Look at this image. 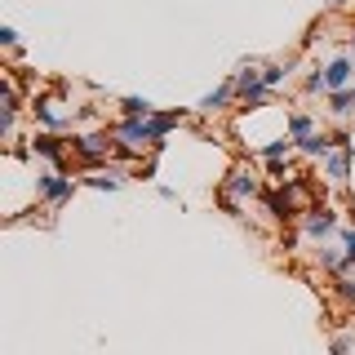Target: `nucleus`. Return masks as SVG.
<instances>
[{
	"label": "nucleus",
	"instance_id": "nucleus-1",
	"mask_svg": "<svg viewBox=\"0 0 355 355\" xmlns=\"http://www.w3.org/2000/svg\"><path fill=\"white\" fill-rule=\"evenodd\" d=\"M351 76H355V62H351V58H333V62L324 67V89L342 94V89H351Z\"/></svg>",
	"mask_w": 355,
	"mask_h": 355
},
{
	"label": "nucleus",
	"instance_id": "nucleus-2",
	"mask_svg": "<svg viewBox=\"0 0 355 355\" xmlns=\"http://www.w3.org/2000/svg\"><path fill=\"white\" fill-rule=\"evenodd\" d=\"M40 191L49 196V200H71L76 182H71V178H62V173H40Z\"/></svg>",
	"mask_w": 355,
	"mask_h": 355
},
{
	"label": "nucleus",
	"instance_id": "nucleus-3",
	"mask_svg": "<svg viewBox=\"0 0 355 355\" xmlns=\"http://www.w3.org/2000/svg\"><path fill=\"white\" fill-rule=\"evenodd\" d=\"M333 227H338V214H333V209H311V218H306V236L324 240Z\"/></svg>",
	"mask_w": 355,
	"mask_h": 355
},
{
	"label": "nucleus",
	"instance_id": "nucleus-4",
	"mask_svg": "<svg viewBox=\"0 0 355 355\" xmlns=\"http://www.w3.org/2000/svg\"><path fill=\"white\" fill-rule=\"evenodd\" d=\"M231 196H258L262 191V182H258V173H249V169H236L231 173V187H227Z\"/></svg>",
	"mask_w": 355,
	"mask_h": 355
},
{
	"label": "nucleus",
	"instance_id": "nucleus-5",
	"mask_svg": "<svg viewBox=\"0 0 355 355\" xmlns=\"http://www.w3.org/2000/svg\"><path fill=\"white\" fill-rule=\"evenodd\" d=\"M333 142H338V138H329V133H311L306 142H297V151H306V155H320V160H324Z\"/></svg>",
	"mask_w": 355,
	"mask_h": 355
},
{
	"label": "nucleus",
	"instance_id": "nucleus-6",
	"mask_svg": "<svg viewBox=\"0 0 355 355\" xmlns=\"http://www.w3.org/2000/svg\"><path fill=\"white\" fill-rule=\"evenodd\" d=\"M71 147L80 151L85 160H98V155H107V138H94V133H89V138H76Z\"/></svg>",
	"mask_w": 355,
	"mask_h": 355
},
{
	"label": "nucleus",
	"instance_id": "nucleus-7",
	"mask_svg": "<svg viewBox=\"0 0 355 355\" xmlns=\"http://www.w3.org/2000/svg\"><path fill=\"white\" fill-rule=\"evenodd\" d=\"M120 107H125V116H129V120H151V116H155V107L147 103V98H125Z\"/></svg>",
	"mask_w": 355,
	"mask_h": 355
},
{
	"label": "nucleus",
	"instance_id": "nucleus-8",
	"mask_svg": "<svg viewBox=\"0 0 355 355\" xmlns=\"http://www.w3.org/2000/svg\"><path fill=\"white\" fill-rule=\"evenodd\" d=\"M293 147H297V142H293V138H280V142H266V147H262V160H271V164H280V160H284V155H288V151H293Z\"/></svg>",
	"mask_w": 355,
	"mask_h": 355
},
{
	"label": "nucleus",
	"instance_id": "nucleus-9",
	"mask_svg": "<svg viewBox=\"0 0 355 355\" xmlns=\"http://www.w3.org/2000/svg\"><path fill=\"white\" fill-rule=\"evenodd\" d=\"M31 147H36L40 155H49V160H62V142L53 138V133H40V138L31 142Z\"/></svg>",
	"mask_w": 355,
	"mask_h": 355
},
{
	"label": "nucleus",
	"instance_id": "nucleus-10",
	"mask_svg": "<svg viewBox=\"0 0 355 355\" xmlns=\"http://www.w3.org/2000/svg\"><path fill=\"white\" fill-rule=\"evenodd\" d=\"M231 98H236V85H222V89H214V94H209L200 107H205V111H218V107H227Z\"/></svg>",
	"mask_w": 355,
	"mask_h": 355
},
{
	"label": "nucleus",
	"instance_id": "nucleus-11",
	"mask_svg": "<svg viewBox=\"0 0 355 355\" xmlns=\"http://www.w3.org/2000/svg\"><path fill=\"white\" fill-rule=\"evenodd\" d=\"M311 133H315V125H311V116H293V120H288V138H293V142H306Z\"/></svg>",
	"mask_w": 355,
	"mask_h": 355
},
{
	"label": "nucleus",
	"instance_id": "nucleus-12",
	"mask_svg": "<svg viewBox=\"0 0 355 355\" xmlns=\"http://www.w3.org/2000/svg\"><path fill=\"white\" fill-rule=\"evenodd\" d=\"M89 187H98V191H120L125 178H120V173H94V178H89Z\"/></svg>",
	"mask_w": 355,
	"mask_h": 355
},
{
	"label": "nucleus",
	"instance_id": "nucleus-13",
	"mask_svg": "<svg viewBox=\"0 0 355 355\" xmlns=\"http://www.w3.org/2000/svg\"><path fill=\"white\" fill-rule=\"evenodd\" d=\"M329 103H333V107H329L333 116H347V111H355V98H351V89H342V94H333Z\"/></svg>",
	"mask_w": 355,
	"mask_h": 355
},
{
	"label": "nucleus",
	"instance_id": "nucleus-14",
	"mask_svg": "<svg viewBox=\"0 0 355 355\" xmlns=\"http://www.w3.org/2000/svg\"><path fill=\"white\" fill-rule=\"evenodd\" d=\"M284 76H288V67H280V62H275V67H262V85H266V89L284 85Z\"/></svg>",
	"mask_w": 355,
	"mask_h": 355
},
{
	"label": "nucleus",
	"instance_id": "nucleus-15",
	"mask_svg": "<svg viewBox=\"0 0 355 355\" xmlns=\"http://www.w3.org/2000/svg\"><path fill=\"white\" fill-rule=\"evenodd\" d=\"M36 116H40V120H44L49 129H53V125H62V116L53 111V103H49V98H40V103H36Z\"/></svg>",
	"mask_w": 355,
	"mask_h": 355
},
{
	"label": "nucleus",
	"instance_id": "nucleus-16",
	"mask_svg": "<svg viewBox=\"0 0 355 355\" xmlns=\"http://www.w3.org/2000/svg\"><path fill=\"white\" fill-rule=\"evenodd\" d=\"M347 169H351V155H347V151L329 155V173H333V178H347Z\"/></svg>",
	"mask_w": 355,
	"mask_h": 355
},
{
	"label": "nucleus",
	"instance_id": "nucleus-17",
	"mask_svg": "<svg viewBox=\"0 0 355 355\" xmlns=\"http://www.w3.org/2000/svg\"><path fill=\"white\" fill-rule=\"evenodd\" d=\"M342 244H347V258H342V271H347V266H355V227L342 236Z\"/></svg>",
	"mask_w": 355,
	"mask_h": 355
},
{
	"label": "nucleus",
	"instance_id": "nucleus-18",
	"mask_svg": "<svg viewBox=\"0 0 355 355\" xmlns=\"http://www.w3.org/2000/svg\"><path fill=\"white\" fill-rule=\"evenodd\" d=\"M351 347H347V338H338V342H333V355H347Z\"/></svg>",
	"mask_w": 355,
	"mask_h": 355
},
{
	"label": "nucleus",
	"instance_id": "nucleus-19",
	"mask_svg": "<svg viewBox=\"0 0 355 355\" xmlns=\"http://www.w3.org/2000/svg\"><path fill=\"white\" fill-rule=\"evenodd\" d=\"M329 5H347V0H329Z\"/></svg>",
	"mask_w": 355,
	"mask_h": 355
},
{
	"label": "nucleus",
	"instance_id": "nucleus-20",
	"mask_svg": "<svg viewBox=\"0 0 355 355\" xmlns=\"http://www.w3.org/2000/svg\"><path fill=\"white\" fill-rule=\"evenodd\" d=\"M351 98H355V85H351Z\"/></svg>",
	"mask_w": 355,
	"mask_h": 355
}]
</instances>
